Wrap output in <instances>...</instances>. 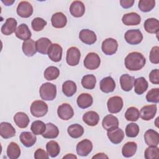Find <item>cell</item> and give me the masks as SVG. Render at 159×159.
Here are the masks:
<instances>
[{
	"label": "cell",
	"mask_w": 159,
	"mask_h": 159,
	"mask_svg": "<svg viewBox=\"0 0 159 159\" xmlns=\"http://www.w3.org/2000/svg\"><path fill=\"white\" fill-rule=\"evenodd\" d=\"M146 59L140 52H133L129 53L125 58V66L130 71L141 70L145 65Z\"/></svg>",
	"instance_id": "6da1fadb"
},
{
	"label": "cell",
	"mask_w": 159,
	"mask_h": 159,
	"mask_svg": "<svg viewBox=\"0 0 159 159\" xmlns=\"http://www.w3.org/2000/svg\"><path fill=\"white\" fill-rule=\"evenodd\" d=\"M40 98L45 101H53L57 95V87L50 83H45L39 89Z\"/></svg>",
	"instance_id": "7a4b0ae2"
},
{
	"label": "cell",
	"mask_w": 159,
	"mask_h": 159,
	"mask_svg": "<svg viewBox=\"0 0 159 159\" xmlns=\"http://www.w3.org/2000/svg\"><path fill=\"white\" fill-rule=\"evenodd\" d=\"M48 105L43 101L37 100L34 101L30 106V112L36 117L44 116L48 112Z\"/></svg>",
	"instance_id": "3957f363"
},
{
	"label": "cell",
	"mask_w": 159,
	"mask_h": 159,
	"mask_svg": "<svg viewBox=\"0 0 159 159\" xmlns=\"http://www.w3.org/2000/svg\"><path fill=\"white\" fill-rule=\"evenodd\" d=\"M83 63L86 68L93 70L99 68L101 63V59L97 53L94 52H90L88 53L84 58Z\"/></svg>",
	"instance_id": "277c9868"
},
{
	"label": "cell",
	"mask_w": 159,
	"mask_h": 159,
	"mask_svg": "<svg viewBox=\"0 0 159 159\" xmlns=\"http://www.w3.org/2000/svg\"><path fill=\"white\" fill-rule=\"evenodd\" d=\"M124 39L130 45H137L142 41L143 35L139 29H131L125 32Z\"/></svg>",
	"instance_id": "5b68a950"
},
{
	"label": "cell",
	"mask_w": 159,
	"mask_h": 159,
	"mask_svg": "<svg viewBox=\"0 0 159 159\" xmlns=\"http://www.w3.org/2000/svg\"><path fill=\"white\" fill-rule=\"evenodd\" d=\"M118 48L117 40L113 38H107L105 39L101 45L102 52L106 55H112L116 53Z\"/></svg>",
	"instance_id": "8992f818"
},
{
	"label": "cell",
	"mask_w": 159,
	"mask_h": 159,
	"mask_svg": "<svg viewBox=\"0 0 159 159\" xmlns=\"http://www.w3.org/2000/svg\"><path fill=\"white\" fill-rule=\"evenodd\" d=\"M81 58V53L80 50L76 47H71L67 50L66 60L70 66L77 65Z\"/></svg>",
	"instance_id": "52a82bcc"
},
{
	"label": "cell",
	"mask_w": 159,
	"mask_h": 159,
	"mask_svg": "<svg viewBox=\"0 0 159 159\" xmlns=\"http://www.w3.org/2000/svg\"><path fill=\"white\" fill-rule=\"evenodd\" d=\"M123 100L121 97L116 96L110 98L107 102L109 112L116 114L119 112L123 107Z\"/></svg>",
	"instance_id": "ba28073f"
},
{
	"label": "cell",
	"mask_w": 159,
	"mask_h": 159,
	"mask_svg": "<svg viewBox=\"0 0 159 159\" xmlns=\"http://www.w3.org/2000/svg\"><path fill=\"white\" fill-rule=\"evenodd\" d=\"M58 117L64 120H68L73 117L74 115L73 109L68 103H63L58 106L57 109Z\"/></svg>",
	"instance_id": "9c48e42d"
},
{
	"label": "cell",
	"mask_w": 159,
	"mask_h": 159,
	"mask_svg": "<svg viewBox=\"0 0 159 159\" xmlns=\"http://www.w3.org/2000/svg\"><path fill=\"white\" fill-rule=\"evenodd\" d=\"M93 150V143L91 140L88 139H84L76 145L77 154L81 157H86Z\"/></svg>",
	"instance_id": "30bf717a"
},
{
	"label": "cell",
	"mask_w": 159,
	"mask_h": 159,
	"mask_svg": "<svg viewBox=\"0 0 159 159\" xmlns=\"http://www.w3.org/2000/svg\"><path fill=\"white\" fill-rule=\"evenodd\" d=\"M17 13L21 17L28 18L33 13V7L28 1H21L17 6Z\"/></svg>",
	"instance_id": "8fae6325"
},
{
	"label": "cell",
	"mask_w": 159,
	"mask_h": 159,
	"mask_svg": "<svg viewBox=\"0 0 159 159\" xmlns=\"http://www.w3.org/2000/svg\"><path fill=\"white\" fill-rule=\"evenodd\" d=\"M62 47L58 43H52L48 51V58L54 62H58L62 57Z\"/></svg>",
	"instance_id": "7c38bea8"
},
{
	"label": "cell",
	"mask_w": 159,
	"mask_h": 159,
	"mask_svg": "<svg viewBox=\"0 0 159 159\" xmlns=\"http://www.w3.org/2000/svg\"><path fill=\"white\" fill-rule=\"evenodd\" d=\"M79 38L82 42L87 45H92L97 40V37L94 32L89 29H82L80 32Z\"/></svg>",
	"instance_id": "4fadbf2b"
},
{
	"label": "cell",
	"mask_w": 159,
	"mask_h": 159,
	"mask_svg": "<svg viewBox=\"0 0 159 159\" xmlns=\"http://www.w3.org/2000/svg\"><path fill=\"white\" fill-rule=\"evenodd\" d=\"M157 109L156 104L145 106L140 109V117L144 120H150L155 117Z\"/></svg>",
	"instance_id": "5bb4252c"
},
{
	"label": "cell",
	"mask_w": 159,
	"mask_h": 159,
	"mask_svg": "<svg viewBox=\"0 0 159 159\" xmlns=\"http://www.w3.org/2000/svg\"><path fill=\"white\" fill-rule=\"evenodd\" d=\"M70 14L75 17H82L85 12V6L82 1H73L70 7Z\"/></svg>",
	"instance_id": "9a60e30c"
},
{
	"label": "cell",
	"mask_w": 159,
	"mask_h": 159,
	"mask_svg": "<svg viewBox=\"0 0 159 159\" xmlns=\"http://www.w3.org/2000/svg\"><path fill=\"white\" fill-rule=\"evenodd\" d=\"M17 22L13 17L7 18L5 23L2 25L1 31L5 35H10L16 30Z\"/></svg>",
	"instance_id": "2e32d148"
},
{
	"label": "cell",
	"mask_w": 159,
	"mask_h": 159,
	"mask_svg": "<svg viewBox=\"0 0 159 159\" xmlns=\"http://www.w3.org/2000/svg\"><path fill=\"white\" fill-rule=\"evenodd\" d=\"M102 125V127L106 130H111L118 127L119 120L112 114H108L103 118Z\"/></svg>",
	"instance_id": "e0dca14e"
},
{
	"label": "cell",
	"mask_w": 159,
	"mask_h": 159,
	"mask_svg": "<svg viewBox=\"0 0 159 159\" xmlns=\"http://www.w3.org/2000/svg\"><path fill=\"white\" fill-rule=\"evenodd\" d=\"M144 140L148 146H157L159 143L158 133L153 129H148L144 134Z\"/></svg>",
	"instance_id": "ac0fdd59"
},
{
	"label": "cell",
	"mask_w": 159,
	"mask_h": 159,
	"mask_svg": "<svg viewBox=\"0 0 159 159\" xmlns=\"http://www.w3.org/2000/svg\"><path fill=\"white\" fill-rule=\"evenodd\" d=\"M122 21L125 25H137L141 22V17L134 12L127 13L122 16Z\"/></svg>",
	"instance_id": "d6986e66"
},
{
	"label": "cell",
	"mask_w": 159,
	"mask_h": 159,
	"mask_svg": "<svg viewBox=\"0 0 159 159\" xmlns=\"http://www.w3.org/2000/svg\"><path fill=\"white\" fill-rule=\"evenodd\" d=\"M0 135L2 138L7 139L15 136L16 130L10 123L2 122L0 124Z\"/></svg>",
	"instance_id": "ffe728a7"
},
{
	"label": "cell",
	"mask_w": 159,
	"mask_h": 159,
	"mask_svg": "<svg viewBox=\"0 0 159 159\" xmlns=\"http://www.w3.org/2000/svg\"><path fill=\"white\" fill-rule=\"evenodd\" d=\"M107 135L109 140L114 144L120 143L124 138V131L120 128H116L111 130H108Z\"/></svg>",
	"instance_id": "44dd1931"
},
{
	"label": "cell",
	"mask_w": 159,
	"mask_h": 159,
	"mask_svg": "<svg viewBox=\"0 0 159 159\" xmlns=\"http://www.w3.org/2000/svg\"><path fill=\"white\" fill-rule=\"evenodd\" d=\"M51 22L53 27L55 28L60 29L66 25L67 23V18L63 12H58L52 15Z\"/></svg>",
	"instance_id": "7402d4cb"
},
{
	"label": "cell",
	"mask_w": 159,
	"mask_h": 159,
	"mask_svg": "<svg viewBox=\"0 0 159 159\" xmlns=\"http://www.w3.org/2000/svg\"><path fill=\"white\" fill-rule=\"evenodd\" d=\"M100 89L105 93L112 92L116 88V83L111 76H107L100 81Z\"/></svg>",
	"instance_id": "603a6c76"
},
{
	"label": "cell",
	"mask_w": 159,
	"mask_h": 159,
	"mask_svg": "<svg viewBox=\"0 0 159 159\" xmlns=\"http://www.w3.org/2000/svg\"><path fill=\"white\" fill-rule=\"evenodd\" d=\"M19 139L23 145L26 147L33 146L37 140L35 135L30 132H22L19 135Z\"/></svg>",
	"instance_id": "cb8c5ba5"
},
{
	"label": "cell",
	"mask_w": 159,
	"mask_h": 159,
	"mask_svg": "<svg viewBox=\"0 0 159 159\" xmlns=\"http://www.w3.org/2000/svg\"><path fill=\"white\" fill-rule=\"evenodd\" d=\"M143 27L147 33L158 34L159 30V21L155 18H148L144 22Z\"/></svg>",
	"instance_id": "d4e9b609"
},
{
	"label": "cell",
	"mask_w": 159,
	"mask_h": 159,
	"mask_svg": "<svg viewBox=\"0 0 159 159\" xmlns=\"http://www.w3.org/2000/svg\"><path fill=\"white\" fill-rule=\"evenodd\" d=\"M22 48L23 53L27 57H32L37 52L35 42L31 39L23 42Z\"/></svg>",
	"instance_id": "484cf974"
},
{
	"label": "cell",
	"mask_w": 159,
	"mask_h": 159,
	"mask_svg": "<svg viewBox=\"0 0 159 159\" xmlns=\"http://www.w3.org/2000/svg\"><path fill=\"white\" fill-rule=\"evenodd\" d=\"M83 120L88 125L96 126L99 122V116L96 112L90 111L83 114Z\"/></svg>",
	"instance_id": "4316f807"
},
{
	"label": "cell",
	"mask_w": 159,
	"mask_h": 159,
	"mask_svg": "<svg viewBox=\"0 0 159 159\" xmlns=\"http://www.w3.org/2000/svg\"><path fill=\"white\" fill-rule=\"evenodd\" d=\"M134 81L135 78L128 74L121 75L120 77V84L122 89L124 91H130L134 86Z\"/></svg>",
	"instance_id": "83f0119b"
},
{
	"label": "cell",
	"mask_w": 159,
	"mask_h": 159,
	"mask_svg": "<svg viewBox=\"0 0 159 159\" xmlns=\"http://www.w3.org/2000/svg\"><path fill=\"white\" fill-rule=\"evenodd\" d=\"M76 102L79 107L86 109L92 105L93 99L92 96L88 93H81L77 98Z\"/></svg>",
	"instance_id": "f1b7e54d"
},
{
	"label": "cell",
	"mask_w": 159,
	"mask_h": 159,
	"mask_svg": "<svg viewBox=\"0 0 159 159\" xmlns=\"http://www.w3.org/2000/svg\"><path fill=\"white\" fill-rule=\"evenodd\" d=\"M37 51L40 53L46 55L48 53V49L51 46L52 42L46 37H42L35 42Z\"/></svg>",
	"instance_id": "f546056e"
},
{
	"label": "cell",
	"mask_w": 159,
	"mask_h": 159,
	"mask_svg": "<svg viewBox=\"0 0 159 159\" xmlns=\"http://www.w3.org/2000/svg\"><path fill=\"white\" fill-rule=\"evenodd\" d=\"M15 34L18 39L24 41L30 39L32 35L30 30L25 24H20L16 29Z\"/></svg>",
	"instance_id": "4dcf8cb0"
},
{
	"label": "cell",
	"mask_w": 159,
	"mask_h": 159,
	"mask_svg": "<svg viewBox=\"0 0 159 159\" xmlns=\"http://www.w3.org/2000/svg\"><path fill=\"white\" fill-rule=\"evenodd\" d=\"M14 121L19 128H26L29 124V118L28 116L23 112H18L14 116Z\"/></svg>",
	"instance_id": "1f68e13d"
},
{
	"label": "cell",
	"mask_w": 159,
	"mask_h": 159,
	"mask_svg": "<svg viewBox=\"0 0 159 159\" xmlns=\"http://www.w3.org/2000/svg\"><path fill=\"white\" fill-rule=\"evenodd\" d=\"M134 91L136 94L141 95L145 92L148 88V82L143 77H139L135 79L134 81Z\"/></svg>",
	"instance_id": "d6a6232c"
},
{
	"label": "cell",
	"mask_w": 159,
	"mask_h": 159,
	"mask_svg": "<svg viewBox=\"0 0 159 159\" xmlns=\"http://www.w3.org/2000/svg\"><path fill=\"white\" fill-rule=\"evenodd\" d=\"M137 149V145L134 142L125 143L122 148V154L124 157L129 158L135 155Z\"/></svg>",
	"instance_id": "836d02e7"
},
{
	"label": "cell",
	"mask_w": 159,
	"mask_h": 159,
	"mask_svg": "<svg viewBox=\"0 0 159 159\" xmlns=\"http://www.w3.org/2000/svg\"><path fill=\"white\" fill-rule=\"evenodd\" d=\"M77 86L76 83L71 80L65 81L62 84V91L63 94L67 97L73 96L76 92Z\"/></svg>",
	"instance_id": "e575fe53"
},
{
	"label": "cell",
	"mask_w": 159,
	"mask_h": 159,
	"mask_svg": "<svg viewBox=\"0 0 159 159\" xmlns=\"http://www.w3.org/2000/svg\"><path fill=\"white\" fill-rule=\"evenodd\" d=\"M58 134L59 130L57 126L49 122L46 124V129L42 135L45 139H55L58 137Z\"/></svg>",
	"instance_id": "d590c367"
},
{
	"label": "cell",
	"mask_w": 159,
	"mask_h": 159,
	"mask_svg": "<svg viewBox=\"0 0 159 159\" xmlns=\"http://www.w3.org/2000/svg\"><path fill=\"white\" fill-rule=\"evenodd\" d=\"M7 155L10 159H17L20 155V148L16 142H11L7 148Z\"/></svg>",
	"instance_id": "8d00e7d4"
},
{
	"label": "cell",
	"mask_w": 159,
	"mask_h": 159,
	"mask_svg": "<svg viewBox=\"0 0 159 159\" xmlns=\"http://www.w3.org/2000/svg\"><path fill=\"white\" fill-rule=\"evenodd\" d=\"M69 135L74 139H78L81 137L84 133V128L78 124H74L70 125L67 129Z\"/></svg>",
	"instance_id": "74e56055"
},
{
	"label": "cell",
	"mask_w": 159,
	"mask_h": 159,
	"mask_svg": "<svg viewBox=\"0 0 159 159\" xmlns=\"http://www.w3.org/2000/svg\"><path fill=\"white\" fill-rule=\"evenodd\" d=\"M46 149L48 155L52 158L58 155L60 152V147L58 143L55 140H50L46 144Z\"/></svg>",
	"instance_id": "f35d334b"
},
{
	"label": "cell",
	"mask_w": 159,
	"mask_h": 159,
	"mask_svg": "<svg viewBox=\"0 0 159 159\" xmlns=\"http://www.w3.org/2000/svg\"><path fill=\"white\" fill-rule=\"evenodd\" d=\"M96 78L93 75H84L81 79L83 87L87 89H93L96 86Z\"/></svg>",
	"instance_id": "ab89813d"
},
{
	"label": "cell",
	"mask_w": 159,
	"mask_h": 159,
	"mask_svg": "<svg viewBox=\"0 0 159 159\" xmlns=\"http://www.w3.org/2000/svg\"><path fill=\"white\" fill-rule=\"evenodd\" d=\"M44 78L48 81H52L56 80L60 75L59 69L53 66L47 67L44 71Z\"/></svg>",
	"instance_id": "60d3db41"
},
{
	"label": "cell",
	"mask_w": 159,
	"mask_h": 159,
	"mask_svg": "<svg viewBox=\"0 0 159 159\" xmlns=\"http://www.w3.org/2000/svg\"><path fill=\"white\" fill-rule=\"evenodd\" d=\"M30 129L35 135H42L46 129V124L41 120H35L32 123Z\"/></svg>",
	"instance_id": "b9f144b4"
},
{
	"label": "cell",
	"mask_w": 159,
	"mask_h": 159,
	"mask_svg": "<svg viewBox=\"0 0 159 159\" xmlns=\"http://www.w3.org/2000/svg\"><path fill=\"white\" fill-rule=\"evenodd\" d=\"M140 117V112L138 109L135 107H129L125 113V117L127 120L135 122L137 121Z\"/></svg>",
	"instance_id": "7bdbcfd3"
},
{
	"label": "cell",
	"mask_w": 159,
	"mask_h": 159,
	"mask_svg": "<svg viewBox=\"0 0 159 159\" xmlns=\"http://www.w3.org/2000/svg\"><path fill=\"white\" fill-rule=\"evenodd\" d=\"M155 6V0H140L139 2L138 7L139 9L144 12L152 11Z\"/></svg>",
	"instance_id": "ee69618b"
},
{
	"label": "cell",
	"mask_w": 159,
	"mask_h": 159,
	"mask_svg": "<svg viewBox=\"0 0 159 159\" xmlns=\"http://www.w3.org/2000/svg\"><path fill=\"white\" fill-rule=\"evenodd\" d=\"M146 159H154L159 158V148L157 146H149L147 147L144 153Z\"/></svg>",
	"instance_id": "f6af8a7d"
},
{
	"label": "cell",
	"mask_w": 159,
	"mask_h": 159,
	"mask_svg": "<svg viewBox=\"0 0 159 159\" xmlns=\"http://www.w3.org/2000/svg\"><path fill=\"white\" fill-rule=\"evenodd\" d=\"M139 125L134 122L129 124L125 127V134L128 137H135L139 133Z\"/></svg>",
	"instance_id": "bcb514c9"
},
{
	"label": "cell",
	"mask_w": 159,
	"mask_h": 159,
	"mask_svg": "<svg viewBox=\"0 0 159 159\" xmlns=\"http://www.w3.org/2000/svg\"><path fill=\"white\" fill-rule=\"evenodd\" d=\"M47 24V21L43 19L40 17H35L32 20L31 25L34 31L39 32L43 30Z\"/></svg>",
	"instance_id": "7dc6e473"
},
{
	"label": "cell",
	"mask_w": 159,
	"mask_h": 159,
	"mask_svg": "<svg viewBox=\"0 0 159 159\" xmlns=\"http://www.w3.org/2000/svg\"><path fill=\"white\" fill-rule=\"evenodd\" d=\"M146 99L150 102L158 103L159 101V88L151 89L146 95Z\"/></svg>",
	"instance_id": "c3c4849f"
},
{
	"label": "cell",
	"mask_w": 159,
	"mask_h": 159,
	"mask_svg": "<svg viewBox=\"0 0 159 159\" xmlns=\"http://www.w3.org/2000/svg\"><path fill=\"white\" fill-rule=\"evenodd\" d=\"M150 61L154 64L159 63V47L158 46L153 47L150 50L149 55Z\"/></svg>",
	"instance_id": "681fc988"
},
{
	"label": "cell",
	"mask_w": 159,
	"mask_h": 159,
	"mask_svg": "<svg viewBox=\"0 0 159 159\" xmlns=\"http://www.w3.org/2000/svg\"><path fill=\"white\" fill-rule=\"evenodd\" d=\"M150 81L155 84H159V71L158 69L153 70L150 71L149 74Z\"/></svg>",
	"instance_id": "f907efd6"
},
{
	"label": "cell",
	"mask_w": 159,
	"mask_h": 159,
	"mask_svg": "<svg viewBox=\"0 0 159 159\" xmlns=\"http://www.w3.org/2000/svg\"><path fill=\"white\" fill-rule=\"evenodd\" d=\"M34 158L35 159H48V154L43 149L38 148L34 153Z\"/></svg>",
	"instance_id": "816d5d0a"
},
{
	"label": "cell",
	"mask_w": 159,
	"mask_h": 159,
	"mask_svg": "<svg viewBox=\"0 0 159 159\" xmlns=\"http://www.w3.org/2000/svg\"><path fill=\"white\" fill-rule=\"evenodd\" d=\"M135 2L134 0H120V4L124 9L131 7Z\"/></svg>",
	"instance_id": "f5cc1de1"
},
{
	"label": "cell",
	"mask_w": 159,
	"mask_h": 159,
	"mask_svg": "<svg viewBox=\"0 0 159 159\" xmlns=\"http://www.w3.org/2000/svg\"><path fill=\"white\" fill-rule=\"evenodd\" d=\"M92 158H108V157L104 153H99L94 155Z\"/></svg>",
	"instance_id": "db71d44e"
},
{
	"label": "cell",
	"mask_w": 159,
	"mask_h": 159,
	"mask_svg": "<svg viewBox=\"0 0 159 159\" xmlns=\"http://www.w3.org/2000/svg\"><path fill=\"white\" fill-rule=\"evenodd\" d=\"M63 158H75V159H76L77 157L76 155H74L73 154L70 153V154H67L66 155L64 156L63 157Z\"/></svg>",
	"instance_id": "11a10c76"
},
{
	"label": "cell",
	"mask_w": 159,
	"mask_h": 159,
	"mask_svg": "<svg viewBox=\"0 0 159 159\" xmlns=\"http://www.w3.org/2000/svg\"><path fill=\"white\" fill-rule=\"evenodd\" d=\"M2 2L5 4V5L6 6H11L12 5L14 2V1H9V0H6L5 1H2Z\"/></svg>",
	"instance_id": "9f6ffc18"
}]
</instances>
